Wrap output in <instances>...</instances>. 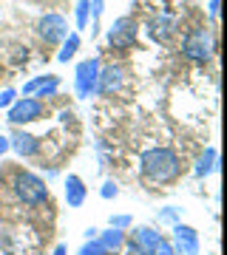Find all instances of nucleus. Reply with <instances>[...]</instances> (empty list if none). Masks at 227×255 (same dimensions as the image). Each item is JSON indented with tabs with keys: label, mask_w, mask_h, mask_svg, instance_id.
<instances>
[{
	"label": "nucleus",
	"mask_w": 227,
	"mask_h": 255,
	"mask_svg": "<svg viewBox=\"0 0 227 255\" xmlns=\"http://www.w3.org/2000/svg\"><path fill=\"white\" fill-rule=\"evenodd\" d=\"M97 241L102 244V250H105V253H117V250H122V247H125V233L111 227V230H105Z\"/></svg>",
	"instance_id": "obj_14"
},
{
	"label": "nucleus",
	"mask_w": 227,
	"mask_h": 255,
	"mask_svg": "<svg viewBox=\"0 0 227 255\" xmlns=\"http://www.w3.org/2000/svg\"><path fill=\"white\" fill-rule=\"evenodd\" d=\"M148 34L154 37L156 43H168L173 34H176V17L168 14V11H159L148 20Z\"/></svg>",
	"instance_id": "obj_10"
},
{
	"label": "nucleus",
	"mask_w": 227,
	"mask_h": 255,
	"mask_svg": "<svg viewBox=\"0 0 227 255\" xmlns=\"http://www.w3.org/2000/svg\"><path fill=\"white\" fill-rule=\"evenodd\" d=\"M97 77H100V60L97 57H88L77 65V77H74V85H77V97H91L97 91Z\"/></svg>",
	"instance_id": "obj_7"
},
{
	"label": "nucleus",
	"mask_w": 227,
	"mask_h": 255,
	"mask_svg": "<svg viewBox=\"0 0 227 255\" xmlns=\"http://www.w3.org/2000/svg\"><path fill=\"white\" fill-rule=\"evenodd\" d=\"M80 255H108V253L102 250V244H100V241H97V238H88V241L82 244Z\"/></svg>",
	"instance_id": "obj_20"
},
{
	"label": "nucleus",
	"mask_w": 227,
	"mask_h": 255,
	"mask_svg": "<svg viewBox=\"0 0 227 255\" xmlns=\"http://www.w3.org/2000/svg\"><path fill=\"white\" fill-rule=\"evenodd\" d=\"M11 102H14V91H11V88L0 91V108H9Z\"/></svg>",
	"instance_id": "obj_24"
},
{
	"label": "nucleus",
	"mask_w": 227,
	"mask_h": 255,
	"mask_svg": "<svg viewBox=\"0 0 227 255\" xmlns=\"http://www.w3.org/2000/svg\"><path fill=\"white\" fill-rule=\"evenodd\" d=\"M100 196H102V199H114V196H117V184L105 182V184H102V190H100Z\"/></svg>",
	"instance_id": "obj_25"
},
{
	"label": "nucleus",
	"mask_w": 227,
	"mask_h": 255,
	"mask_svg": "<svg viewBox=\"0 0 227 255\" xmlns=\"http://www.w3.org/2000/svg\"><path fill=\"white\" fill-rule=\"evenodd\" d=\"M6 150H9V139H6V136H0V156L6 153Z\"/></svg>",
	"instance_id": "obj_28"
},
{
	"label": "nucleus",
	"mask_w": 227,
	"mask_h": 255,
	"mask_svg": "<svg viewBox=\"0 0 227 255\" xmlns=\"http://www.w3.org/2000/svg\"><path fill=\"white\" fill-rule=\"evenodd\" d=\"M139 167H142V176L154 184L173 182L182 170L179 156L173 153L171 147H151V150H145L142 159H139Z\"/></svg>",
	"instance_id": "obj_1"
},
{
	"label": "nucleus",
	"mask_w": 227,
	"mask_h": 255,
	"mask_svg": "<svg viewBox=\"0 0 227 255\" xmlns=\"http://www.w3.org/2000/svg\"><path fill=\"white\" fill-rule=\"evenodd\" d=\"M9 147H14L20 156H37L40 153V139L37 136H31V133H23V130H14L11 133V139H9Z\"/></svg>",
	"instance_id": "obj_11"
},
{
	"label": "nucleus",
	"mask_w": 227,
	"mask_h": 255,
	"mask_svg": "<svg viewBox=\"0 0 227 255\" xmlns=\"http://www.w3.org/2000/svg\"><path fill=\"white\" fill-rule=\"evenodd\" d=\"M216 164H219L216 147H208V150H205V153L199 156V162H196V176H199V179H205V176H208L210 170H216Z\"/></svg>",
	"instance_id": "obj_15"
},
{
	"label": "nucleus",
	"mask_w": 227,
	"mask_h": 255,
	"mask_svg": "<svg viewBox=\"0 0 227 255\" xmlns=\"http://www.w3.org/2000/svg\"><path fill=\"white\" fill-rule=\"evenodd\" d=\"M0 179H3V176H0Z\"/></svg>",
	"instance_id": "obj_30"
},
{
	"label": "nucleus",
	"mask_w": 227,
	"mask_h": 255,
	"mask_svg": "<svg viewBox=\"0 0 227 255\" xmlns=\"http://www.w3.org/2000/svg\"><path fill=\"white\" fill-rule=\"evenodd\" d=\"M154 255H179V253L173 250V244H171V241H165V238H162V241H159V247L154 250Z\"/></svg>",
	"instance_id": "obj_21"
},
{
	"label": "nucleus",
	"mask_w": 227,
	"mask_h": 255,
	"mask_svg": "<svg viewBox=\"0 0 227 255\" xmlns=\"http://www.w3.org/2000/svg\"><path fill=\"white\" fill-rule=\"evenodd\" d=\"M77 48H80V34H68V37L63 40V48H60L57 60H60V63H68V60L77 54Z\"/></svg>",
	"instance_id": "obj_17"
},
{
	"label": "nucleus",
	"mask_w": 227,
	"mask_h": 255,
	"mask_svg": "<svg viewBox=\"0 0 227 255\" xmlns=\"http://www.w3.org/2000/svg\"><path fill=\"white\" fill-rule=\"evenodd\" d=\"M182 54L191 63H199V65L210 63L213 54H216V37H213V31L205 26L188 28L185 37H182Z\"/></svg>",
	"instance_id": "obj_2"
},
{
	"label": "nucleus",
	"mask_w": 227,
	"mask_h": 255,
	"mask_svg": "<svg viewBox=\"0 0 227 255\" xmlns=\"http://www.w3.org/2000/svg\"><path fill=\"white\" fill-rule=\"evenodd\" d=\"M131 224V216H111V227L114 230H122Z\"/></svg>",
	"instance_id": "obj_23"
},
{
	"label": "nucleus",
	"mask_w": 227,
	"mask_h": 255,
	"mask_svg": "<svg viewBox=\"0 0 227 255\" xmlns=\"http://www.w3.org/2000/svg\"><path fill=\"white\" fill-rule=\"evenodd\" d=\"M159 241H162V233L154 227H139L134 236V244L139 247V253L142 255H154V250L159 247Z\"/></svg>",
	"instance_id": "obj_12"
},
{
	"label": "nucleus",
	"mask_w": 227,
	"mask_h": 255,
	"mask_svg": "<svg viewBox=\"0 0 227 255\" xmlns=\"http://www.w3.org/2000/svg\"><path fill=\"white\" fill-rule=\"evenodd\" d=\"M125 85V68L122 65H105L100 68V77H97V91L100 97H111V94H117L119 88Z\"/></svg>",
	"instance_id": "obj_8"
},
{
	"label": "nucleus",
	"mask_w": 227,
	"mask_h": 255,
	"mask_svg": "<svg viewBox=\"0 0 227 255\" xmlns=\"http://www.w3.org/2000/svg\"><path fill=\"white\" fill-rule=\"evenodd\" d=\"M57 88H60V80L57 77H43L40 85L34 88V100H48V97H57Z\"/></svg>",
	"instance_id": "obj_16"
},
{
	"label": "nucleus",
	"mask_w": 227,
	"mask_h": 255,
	"mask_svg": "<svg viewBox=\"0 0 227 255\" xmlns=\"http://www.w3.org/2000/svg\"><path fill=\"white\" fill-rule=\"evenodd\" d=\"M88 14H91L88 0H77V28H85V26H88Z\"/></svg>",
	"instance_id": "obj_19"
},
{
	"label": "nucleus",
	"mask_w": 227,
	"mask_h": 255,
	"mask_svg": "<svg viewBox=\"0 0 227 255\" xmlns=\"http://www.w3.org/2000/svg\"><path fill=\"white\" fill-rule=\"evenodd\" d=\"M11 187H14V196L23 204H28V207H37V204L48 201V187H45V182L40 176L28 173V170H17L14 179H11Z\"/></svg>",
	"instance_id": "obj_3"
},
{
	"label": "nucleus",
	"mask_w": 227,
	"mask_h": 255,
	"mask_svg": "<svg viewBox=\"0 0 227 255\" xmlns=\"http://www.w3.org/2000/svg\"><path fill=\"white\" fill-rule=\"evenodd\" d=\"M45 114V105L34 97H23L9 105V122L11 125H26V122H37Z\"/></svg>",
	"instance_id": "obj_6"
},
{
	"label": "nucleus",
	"mask_w": 227,
	"mask_h": 255,
	"mask_svg": "<svg viewBox=\"0 0 227 255\" xmlns=\"http://www.w3.org/2000/svg\"><path fill=\"white\" fill-rule=\"evenodd\" d=\"M51 255H65V247L60 244V247H57V250H54V253H51Z\"/></svg>",
	"instance_id": "obj_29"
},
{
	"label": "nucleus",
	"mask_w": 227,
	"mask_h": 255,
	"mask_svg": "<svg viewBox=\"0 0 227 255\" xmlns=\"http://www.w3.org/2000/svg\"><path fill=\"white\" fill-rule=\"evenodd\" d=\"M34 31H37V37L43 40L45 46H57V43H63L65 37H68V23H65L63 14L48 11V14H43V17L37 20Z\"/></svg>",
	"instance_id": "obj_5"
},
{
	"label": "nucleus",
	"mask_w": 227,
	"mask_h": 255,
	"mask_svg": "<svg viewBox=\"0 0 227 255\" xmlns=\"http://www.w3.org/2000/svg\"><path fill=\"white\" fill-rule=\"evenodd\" d=\"M88 9H91V37H94L97 34V20L105 11V0H88Z\"/></svg>",
	"instance_id": "obj_18"
},
{
	"label": "nucleus",
	"mask_w": 227,
	"mask_h": 255,
	"mask_svg": "<svg viewBox=\"0 0 227 255\" xmlns=\"http://www.w3.org/2000/svg\"><path fill=\"white\" fill-rule=\"evenodd\" d=\"M208 9H210V17H216V14H219V0H210Z\"/></svg>",
	"instance_id": "obj_27"
},
{
	"label": "nucleus",
	"mask_w": 227,
	"mask_h": 255,
	"mask_svg": "<svg viewBox=\"0 0 227 255\" xmlns=\"http://www.w3.org/2000/svg\"><path fill=\"white\" fill-rule=\"evenodd\" d=\"M40 80H43V77H37V80L26 82V85H23V94H26V97H28V94H34V88H37V85H40Z\"/></svg>",
	"instance_id": "obj_26"
},
{
	"label": "nucleus",
	"mask_w": 227,
	"mask_h": 255,
	"mask_svg": "<svg viewBox=\"0 0 227 255\" xmlns=\"http://www.w3.org/2000/svg\"><path fill=\"white\" fill-rule=\"evenodd\" d=\"M136 34H139V26H136L134 17H117L114 26L108 28L105 40L114 51H128V48L136 46Z\"/></svg>",
	"instance_id": "obj_4"
},
{
	"label": "nucleus",
	"mask_w": 227,
	"mask_h": 255,
	"mask_svg": "<svg viewBox=\"0 0 227 255\" xmlns=\"http://www.w3.org/2000/svg\"><path fill=\"white\" fill-rule=\"evenodd\" d=\"M159 221H162V224H176V210L165 207L162 213H159Z\"/></svg>",
	"instance_id": "obj_22"
},
{
	"label": "nucleus",
	"mask_w": 227,
	"mask_h": 255,
	"mask_svg": "<svg viewBox=\"0 0 227 255\" xmlns=\"http://www.w3.org/2000/svg\"><path fill=\"white\" fill-rule=\"evenodd\" d=\"M65 201H68V207H82V201H85V184H82L80 176H68L65 179Z\"/></svg>",
	"instance_id": "obj_13"
},
{
	"label": "nucleus",
	"mask_w": 227,
	"mask_h": 255,
	"mask_svg": "<svg viewBox=\"0 0 227 255\" xmlns=\"http://www.w3.org/2000/svg\"><path fill=\"white\" fill-rule=\"evenodd\" d=\"M173 250L179 255H199V233L185 224H173Z\"/></svg>",
	"instance_id": "obj_9"
}]
</instances>
